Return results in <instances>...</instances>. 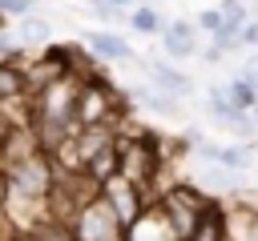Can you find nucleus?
<instances>
[{
  "label": "nucleus",
  "instance_id": "4",
  "mask_svg": "<svg viewBox=\"0 0 258 241\" xmlns=\"http://www.w3.org/2000/svg\"><path fill=\"white\" fill-rule=\"evenodd\" d=\"M210 112H214V120L218 125H230L238 137H250L258 125L250 120V112L246 108H238L230 96H226V84H210Z\"/></svg>",
  "mask_w": 258,
  "mask_h": 241
},
{
  "label": "nucleus",
  "instance_id": "30",
  "mask_svg": "<svg viewBox=\"0 0 258 241\" xmlns=\"http://www.w3.org/2000/svg\"><path fill=\"white\" fill-rule=\"evenodd\" d=\"M0 181H4V161H0Z\"/></svg>",
  "mask_w": 258,
  "mask_h": 241
},
{
  "label": "nucleus",
  "instance_id": "16",
  "mask_svg": "<svg viewBox=\"0 0 258 241\" xmlns=\"http://www.w3.org/2000/svg\"><path fill=\"white\" fill-rule=\"evenodd\" d=\"M198 181H202V185H210V189H218V193H222V189L230 193V189L238 185V181H234V169H226V165H218V161H214V165H206V169L198 173Z\"/></svg>",
  "mask_w": 258,
  "mask_h": 241
},
{
  "label": "nucleus",
  "instance_id": "10",
  "mask_svg": "<svg viewBox=\"0 0 258 241\" xmlns=\"http://www.w3.org/2000/svg\"><path fill=\"white\" fill-rule=\"evenodd\" d=\"M226 213V237L230 241H250L254 233H258V213L254 209H222Z\"/></svg>",
  "mask_w": 258,
  "mask_h": 241
},
{
  "label": "nucleus",
  "instance_id": "26",
  "mask_svg": "<svg viewBox=\"0 0 258 241\" xmlns=\"http://www.w3.org/2000/svg\"><path fill=\"white\" fill-rule=\"evenodd\" d=\"M12 233H16V229L8 225V217H4V209H0V241H12Z\"/></svg>",
  "mask_w": 258,
  "mask_h": 241
},
{
  "label": "nucleus",
  "instance_id": "27",
  "mask_svg": "<svg viewBox=\"0 0 258 241\" xmlns=\"http://www.w3.org/2000/svg\"><path fill=\"white\" fill-rule=\"evenodd\" d=\"M105 4H113V8H125V12L133 8V0H105Z\"/></svg>",
  "mask_w": 258,
  "mask_h": 241
},
{
  "label": "nucleus",
  "instance_id": "23",
  "mask_svg": "<svg viewBox=\"0 0 258 241\" xmlns=\"http://www.w3.org/2000/svg\"><path fill=\"white\" fill-rule=\"evenodd\" d=\"M242 76L258 88V48H254V56H246V64H242Z\"/></svg>",
  "mask_w": 258,
  "mask_h": 241
},
{
  "label": "nucleus",
  "instance_id": "2",
  "mask_svg": "<svg viewBox=\"0 0 258 241\" xmlns=\"http://www.w3.org/2000/svg\"><path fill=\"white\" fill-rule=\"evenodd\" d=\"M121 116V96L113 92V84L97 72H85L81 80V96H77V129L85 125H117Z\"/></svg>",
  "mask_w": 258,
  "mask_h": 241
},
{
  "label": "nucleus",
  "instance_id": "29",
  "mask_svg": "<svg viewBox=\"0 0 258 241\" xmlns=\"http://www.w3.org/2000/svg\"><path fill=\"white\" fill-rule=\"evenodd\" d=\"M250 120H254V125H258V100H254V104H250Z\"/></svg>",
  "mask_w": 258,
  "mask_h": 241
},
{
  "label": "nucleus",
  "instance_id": "28",
  "mask_svg": "<svg viewBox=\"0 0 258 241\" xmlns=\"http://www.w3.org/2000/svg\"><path fill=\"white\" fill-rule=\"evenodd\" d=\"M8 129H12V125H8V120H4V116H0V141H4V137H8Z\"/></svg>",
  "mask_w": 258,
  "mask_h": 241
},
{
  "label": "nucleus",
  "instance_id": "18",
  "mask_svg": "<svg viewBox=\"0 0 258 241\" xmlns=\"http://www.w3.org/2000/svg\"><path fill=\"white\" fill-rule=\"evenodd\" d=\"M226 96H230V100H234L238 108H246V112H250V104L258 100V88H254V84H250V80H246V76L238 72V76H234V80L226 84Z\"/></svg>",
  "mask_w": 258,
  "mask_h": 241
},
{
  "label": "nucleus",
  "instance_id": "3",
  "mask_svg": "<svg viewBox=\"0 0 258 241\" xmlns=\"http://www.w3.org/2000/svg\"><path fill=\"white\" fill-rule=\"evenodd\" d=\"M101 197L109 201V209L117 213V221L129 229L145 209H149V193L141 189V185H133V181H125L121 173H113V177H105L101 181Z\"/></svg>",
  "mask_w": 258,
  "mask_h": 241
},
{
  "label": "nucleus",
  "instance_id": "5",
  "mask_svg": "<svg viewBox=\"0 0 258 241\" xmlns=\"http://www.w3.org/2000/svg\"><path fill=\"white\" fill-rule=\"evenodd\" d=\"M161 48H165V56H173V60L198 56V24H189V20H169V24L161 28Z\"/></svg>",
  "mask_w": 258,
  "mask_h": 241
},
{
  "label": "nucleus",
  "instance_id": "25",
  "mask_svg": "<svg viewBox=\"0 0 258 241\" xmlns=\"http://www.w3.org/2000/svg\"><path fill=\"white\" fill-rule=\"evenodd\" d=\"M12 241H44V237H40V229H16Z\"/></svg>",
  "mask_w": 258,
  "mask_h": 241
},
{
  "label": "nucleus",
  "instance_id": "15",
  "mask_svg": "<svg viewBox=\"0 0 258 241\" xmlns=\"http://www.w3.org/2000/svg\"><path fill=\"white\" fill-rule=\"evenodd\" d=\"M16 40L28 48V44H44L48 40V20H40V16H20V24H16Z\"/></svg>",
  "mask_w": 258,
  "mask_h": 241
},
{
  "label": "nucleus",
  "instance_id": "13",
  "mask_svg": "<svg viewBox=\"0 0 258 241\" xmlns=\"http://www.w3.org/2000/svg\"><path fill=\"white\" fill-rule=\"evenodd\" d=\"M81 173H85L89 181H97V185H101L105 177H113V173H117V141H113V145H105L101 153H93V157H89V165H85Z\"/></svg>",
  "mask_w": 258,
  "mask_h": 241
},
{
  "label": "nucleus",
  "instance_id": "19",
  "mask_svg": "<svg viewBox=\"0 0 258 241\" xmlns=\"http://www.w3.org/2000/svg\"><path fill=\"white\" fill-rule=\"evenodd\" d=\"M218 12H222V20H226V24H234V28H242V24L250 20V8H246L242 0H222V4H218Z\"/></svg>",
  "mask_w": 258,
  "mask_h": 241
},
{
  "label": "nucleus",
  "instance_id": "7",
  "mask_svg": "<svg viewBox=\"0 0 258 241\" xmlns=\"http://www.w3.org/2000/svg\"><path fill=\"white\" fill-rule=\"evenodd\" d=\"M85 48L93 52V60H133L137 52L129 48V40L125 36H117V32H89L85 36Z\"/></svg>",
  "mask_w": 258,
  "mask_h": 241
},
{
  "label": "nucleus",
  "instance_id": "24",
  "mask_svg": "<svg viewBox=\"0 0 258 241\" xmlns=\"http://www.w3.org/2000/svg\"><path fill=\"white\" fill-rule=\"evenodd\" d=\"M222 56H226V52H222L218 44H210V48H202V60H206V64H218Z\"/></svg>",
  "mask_w": 258,
  "mask_h": 241
},
{
  "label": "nucleus",
  "instance_id": "12",
  "mask_svg": "<svg viewBox=\"0 0 258 241\" xmlns=\"http://www.w3.org/2000/svg\"><path fill=\"white\" fill-rule=\"evenodd\" d=\"M20 96H28L24 68H20V64H4V60H0V104H8V100H20Z\"/></svg>",
  "mask_w": 258,
  "mask_h": 241
},
{
  "label": "nucleus",
  "instance_id": "21",
  "mask_svg": "<svg viewBox=\"0 0 258 241\" xmlns=\"http://www.w3.org/2000/svg\"><path fill=\"white\" fill-rule=\"evenodd\" d=\"M218 24H222V12H218V8H206V12H198V28H202V32H214Z\"/></svg>",
  "mask_w": 258,
  "mask_h": 241
},
{
  "label": "nucleus",
  "instance_id": "17",
  "mask_svg": "<svg viewBox=\"0 0 258 241\" xmlns=\"http://www.w3.org/2000/svg\"><path fill=\"white\" fill-rule=\"evenodd\" d=\"M214 161H218V165H226V169H234V173H242V169H250V161H254V157H250V149H246V145H226V149H218V153H214Z\"/></svg>",
  "mask_w": 258,
  "mask_h": 241
},
{
  "label": "nucleus",
  "instance_id": "6",
  "mask_svg": "<svg viewBox=\"0 0 258 241\" xmlns=\"http://www.w3.org/2000/svg\"><path fill=\"white\" fill-rule=\"evenodd\" d=\"M125 241H181V237L173 233V225L165 221V213L153 205V209H145V213L125 229Z\"/></svg>",
  "mask_w": 258,
  "mask_h": 241
},
{
  "label": "nucleus",
  "instance_id": "20",
  "mask_svg": "<svg viewBox=\"0 0 258 241\" xmlns=\"http://www.w3.org/2000/svg\"><path fill=\"white\" fill-rule=\"evenodd\" d=\"M36 0H0V16H28Z\"/></svg>",
  "mask_w": 258,
  "mask_h": 241
},
{
  "label": "nucleus",
  "instance_id": "8",
  "mask_svg": "<svg viewBox=\"0 0 258 241\" xmlns=\"http://www.w3.org/2000/svg\"><path fill=\"white\" fill-rule=\"evenodd\" d=\"M145 72H149V80H153L157 88H165V92H173V96H189V92H194V80H189L181 68H173V64L145 60Z\"/></svg>",
  "mask_w": 258,
  "mask_h": 241
},
{
  "label": "nucleus",
  "instance_id": "9",
  "mask_svg": "<svg viewBox=\"0 0 258 241\" xmlns=\"http://www.w3.org/2000/svg\"><path fill=\"white\" fill-rule=\"evenodd\" d=\"M181 241H230V237H226V213H222L218 205H206V209L198 213L194 229H189Z\"/></svg>",
  "mask_w": 258,
  "mask_h": 241
},
{
  "label": "nucleus",
  "instance_id": "14",
  "mask_svg": "<svg viewBox=\"0 0 258 241\" xmlns=\"http://www.w3.org/2000/svg\"><path fill=\"white\" fill-rule=\"evenodd\" d=\"M129 24H133L137 32H145V36H161V28H165L161 12L149 8V4H133V8H129Z\"/></svg>",
  "mask_w": 258,
  "mask_h": 241
},
{
  "label": "nucleus",
  "instance_id": "1",
  "mask_svg": "<svg viewBox=\"0 0 258 241\" xmlns=\"http://www.w3.org/2000/svg\"><path fill=\"white\" fill-rule=\"evenodd\" d=\"M161 145L149 133H117V173L133 185H141L149 193V185H157L161 173Z\"/></svg>",
  "mask_w": 258,
  "mask_h": 241
},
{
  "label": "nucleus",
  "instance_id": "22",
  "mask_svg": "<svg viewBox=\"0 0 258 241\" xmlns=\"http://www.w3.org/2000/svg\"><path fill=\"white\" fill-rule=\"evenodd\" d=\"M242 48H258V16H250L242 24Z\"/></svg>",
  "mask_w": 258,
  "mask_h": 241
},
{
  "label": "nucleus",
  "instance_id": "11",
  "mask_svg": "<svg viewBox=\"0 0 258 241\" xmlns=\"http://www.w3.org/2000/svg\"><path fill=\"white\" fill-rule=\"evenodd\" d=\"M137 100L149 108V112H157V116H177L181 112V96H173V92H165V88H137Z\"/></svg>",
  "mask_w": 258,
  "mask_h": 241
}]
</instances>
